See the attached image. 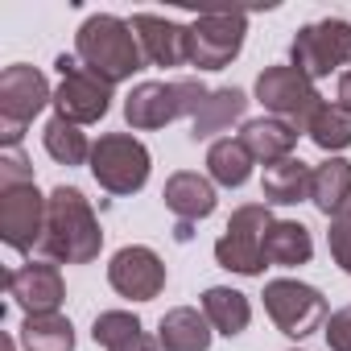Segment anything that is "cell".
<instances>
[{"label":"cell","instance_id":"cell-25","mask_svg":"<svg viewBox=\"0 0 351 351\" xmlns=\"http://www.w3.org/2000/svg\"><path fill=\"white\" fill-rule=\"evenodd\" d=\"M207 169H211V178L219 182V186H244L248 178H252V153L240 145V141H232V136H223V141H215L211 149H207Z\"/></svg>","mask_w":351,"mask_h":351},{"label":"cell","instance_id":"cell-27","mask_svg":"<svg viewBox=\"0 0 351 351\" xmlns=\"http://www.w3.org/2000/svg\"><path fill=\"white\" fill-rule=\"evenodd\" d=\"M306 136L322 149V153H339L351 145V112L339 108V104H322L306 128Z\"/></svg>","mask_w":351,"mask_h":351},{"label":"cell","instance_id":"cell-31","mask_svg":"<svg viewBox=\"0 0 351 351\" xmlns=\"http://www.w3.org/2000/svg\"><path fill=\"white\" fill-rule=\"evenodd\" d=\"M326 347L330 351H351V306H343L326 318Z\"/></svg>","mask_w":351,"mask_h":351},{"label":"cell","instance_id":"cell-11","mask_svg":"<svg viewBox=\"0 0 351 351\" xmlns=\"http://www.w3.org/2000/svg\"><path fill=\"white\" fill-rule=\"evenodd\" d=\"M46 215H50V199H42V191L34 182L0 186V240H5L13 252L42 248Z\"/></svg>","mask_w":351,"mask_h":351},{"label":"cell","instance_id":"cell-22","mask_svg":"<svg viewBox=\"0 0 351 351\" xmlns=\"http://www.w3.org/2000/svg\"><path fill=\"white\" fill-rule=\"evenodd\" d=\"M310 256H314L310 228L298 223V219H273V228L265 232V261L281 265V269H293V265H306Z\"/></svg>","mask_w":351,"mask_h":351},{"label":"cell","instance_id":"cell-33","mask_svg":"<svg viewBox=\"0 0 351 351\" xmlns=\"http://www.w3.org/2000/svg\"><path fill=\"white\" fill-rule=\"evenodd\" d=\"M339 108H347V112H351V71H347V75H339Z\"/></svg>","mask_w":351,"mask_h":351},{"label":"cell","instance_id":"cell-2","mask_svg":"<svg viewBox=\"0 0 351 351\" xmlns=\"http://www.w3.org/2000/svg\"><path fill=\"white\" fill-rule=\"evenodd\" d=\"M75 58L91 75H99L104 83H112V87L149 66L145 50H141V42L132 34V25L120 21V17H112V13H91L79 25V34H75Z\"/></svg>","mask_w":351,"mask_h":351},{"label":"cell","instance_id":"cell-9","mask_svg":"<svg viewBox=\"0 0 351 351\" xmlns=\"http://www.w3.org/2000/svg\"><path fill=\"white\" fill-rule=\"evenodd\" d=\"M261 298H265V310H269L273 326L281 335H289V339H306L326 322V298L306 281L277 277V281L265 285Z\"/></svg>","mask_w":351,"mask_h":351},{"label":"cell","instance_id":"cell-14","mask_svg":"<svg viewBox=\"0 0 351 351\" xmlns=\"http://www.w3.org/2000/svg\"><path fill=\"white\" fill-rule=\"evenodd\" d=\"M9 298L29 314H58L62 298H66V285H62V273L58 265H21L9 273Z\"/></svg>","mask_w":351,"mask_h":351},{"label":"cell","instance_id":"cell-21","mask_svg":"<svg viewBox=\"0 0 351 351\" xmlns=\"http://www.w3.org/2000/svg\"><path fill=\"white\" fill-rule=\"evenodd\" d=\"M244 112H248V95H244L240 87H219V91H211L207 104H203V112H199L195 124H191V141H211L215 132H228L236 120H244Z\"/></svg>","mask_w":351,"mask_h":351},{"label":"cell","instance_id":"cell-29","mask_svg":"<svg viewBox=\"0 0 351 351\" xmlns=\"http://www.w3.org/2000/svg\"><path fill=\"white\" fill-rule=\"evenodd\" d=\"M326 244H330V256H335V265H339V269L351 277V211H347V215H339V219H330Z\"/></svg>","mask_w":351,"mask_h":351},{"label":"cell","instance_id":"cell-3","mask_svg":"<svg viewBox=\"0 0 351 351\" xmlns=\"http://www.w3.org/2000/svg\"><path fill=\"white\" fill-rule=\"evenodd\" d=\"M207 87L203 79H173V83H136L132 95L124 99V120L141 132L149 128H165L178 116H199L207 104Z\"/></svg>","mask_w":351,"mask_h":351},{"label":"cell","instance_id":"cell-23","mask_svg":"<svg viewBox=\"0 0 351 351\" xmlns=\"http://www.w3.org/2000/svg\"><path fill=\"white\" fill-rule=\"evenodd\" d=\"M203 314H207L211 330H219V335H228V339L244 335L248 322H252L248 298H244L240 289H228V285H211V289L203 293Z\"/></svg>","mask_w":351,"mask_h":351},{"label":"cell","instance_id":"cell-10","mask_svg":"<svg viewBox=\"0 0 351 351\" xmlns=\"http://www.w3.org/2000/svg\"><path fill=\"white\" fill-rule=\"evenodd\" d=\"M351 62V25L339 17L302 25L289 46V66H298L306 79H322Z\"/></svg>","mask_w":351,"mask_h":351},{"label":"cell","instance_id":"cell-18","mask_svg":"<svg viewBox=\"0 0 351 351\" xmlns=\"http://www.w3.org/2000/svg\"><path fill=\"white\" fill-rule=\"evenodd\" d=\"M161 351H207L211 347V322L195 306H173L157 322Z\"/></svg>","mask_w":351,"mask_h":351},{"label":"cell","instance_id":"cell-24","mask_svg":"<svg viewBox=\"0 0 351 351\" xmlns=\"http://www.w3.org/2000/svg\"><path fill=\"white\" fill-rule=\"evenodd\" d=\"M25 351H75V326L62 314H29L21 326Z\"/></svg>","mask_w":351,"mask_h":351},{"label":"cell","instance_id":"cell-28","mask_svg":"<svg viewBox=\"0 0 351 351\" xmlns=\"http://www.w3.org/2000/svg\"><path fill=\"white\" fill-rule=\"evenodd\" d=\"M145 326H141V318L132 314V310H104L95 322H91V339L99 343V347H120L124 339H132V335H141Z\"/></svg>","mask_w":351,"mask_h":351},{"label":"cell","instance_id":"cell-34","mask_svg":"<svg viewBox=\"0 0 351 351\" xmlns=\"http://www.w3.org/2000/svg\"><path fill=\"white\" fill-rule=\"evenodd\" d=\"M0 347H5V351H17V347H13V339H9V335H5V339H0Z\"/></svg>","mask_w":351,"mask_h":351},{"label":"cell","instance_id":"cell-13","mask_svg":"<svg viewBox=\"0 0 351 351\" xmlns=\"http://www.w3.org/2000/svg\"><path fill=\"white\" fill-rule=\"evenodd\" d=\"M54 116H62V120H71V124H95V120H104L108 116V108H112V83H104L99 75H91L83 62L75 66V71H66L62 75V83H58V91H54Z\"/></svg>","mask_w":351,"mask_h":351},{"label":"cell","instance_id":"cell-30","mask_svg":"<svg viewBox=\"0 0 351 351\" xmlns=\"http://www.w3.org/2000/svg\"><path fill=\"white\" fill-rule=\"evenodd\" d=\"M21 182H34V165L17 149H5L0 153V186H21Z\"/></svg>","mask_w":351,"mask_h":351},{"label":"cell","instance_id":"cell-8","mask_svg":"<svg viewBox=\"0 0 351 351\" xmlns=\"http://www.w3.org/2000/svg\"><path fill=\"white\" fill-rule=\"evenodd\" d=\"M244 13H203L186 25V62L199 71H223L244 50Z\"/></svg>","mask_w":351,"mask_h":351},{"label":"cell","instance_id":"cell-19","mask_svg":"<svg viewBox=\"0 0 351 351\" xmlns=\"http://www.w3.org/2000/svg\"><path fill=\"white\" fill-rule=\"evenodd\" d=\"M310 203H314L322 215H330V219L347 215V207H351V161H343V157H326L322 165H314V178H310Z\"/></svg>","mask_w":351,"mask_h":351},{"label":"cell","instance_id":"cell-32","mask_svg":"<svg viewBox=\"0 0 351 351\" xmlns=\"http://www.w3.org/2000/svg\"><path fill=\"white\" fill-rule=\"evenodd\" d=\"M112 351H161V343H157V339H149V335L141 330V335L124 339V343H120V347H112Z\"/></svg>","mask_w":351,"mask_h":351},{"label":"cell","instance_id":"cell-5","mask_svg":"<svg viewBox=\"0 0 351 351\" xmlns=\"http://www.w3.org/2000/svg\"><path fill=\"white\" fill-rule=\"evenodd\" d=\"M54 104L50 95V83L38 66H9L5 75H0V141H5V149H17L21 136H25V124L46 108Z\"/></svg>","mask_w":351,"mask_h":351},{"label":"cell","instance_id":"cell-6","mask_svg":"<svg viewBox=\"0 0 351 351\" xmlns=\"http://www.w3.org/2000/svg\"><path fill=\"white\" fill-rule=\"evenodd\" d=\"M149 149L128 132H108L91 145V178L108 195H136L149 182Z\"/></svg>","mask_w":351,"mask_h":351},{"label":"cell","instance_id":"cell-1","mask_svg":"<svg viewBox=\"0 0 351 351\" xmlns=\"http://www.w3.org/2000/svg\"><path fill=\"white\" fill-rule=\"evenodd\" d=\"M104 248V228L83 199L79 186H54L50 191V215L42 236V256L54 265H91Z\"/></svg>","mask_w":351,"mask_h":351},{"label":"cell","instance_id":"cell-4","mask_svg":"<svg viewBox=\"0 0 351 351\" xmlns=\"http://www.w3.org/2000/svg\"><path fill=\"white\" fill-rule=\"evenodd\" d=\"M273 228V211L269 203H244L232 211L223 236L215 240V261L228 273L240 277H261L265 273V232Z\"/></svg>","mask_w":351,"mask_h":351},{"label":"cell","instance_id":"cell-7","mask_svg":"<svg viewBox=\"0 0 351 351\" xmlns=\"http://www.w3.org/2000/svg\"><path fill=\"white\" fill-rule=\"evenodd\" d=\"M256 99L285 124H293L298 132L310 128L314 112L322 108V95L314 87V79H306L298 66H265L256 79Z\"/></svg>","mask_w":351,"mask_h":351},{"label":"cell","instance_id":"cell-16","mask_svg":"<svg viewBox=\"0 0 351 351\" xmlns=\"http://www.w3.org/2000/svg\"><path fill=\"white\" fill-rule=\"evenodd\" d=\"M165 207L178 215V223H199L215 211V186L203 178V173H191V169H178L165 178V191H161Z\"/></svg>","mask_w":351,"mask_h":351},{"label":"cell","instance_id":"cell-20","mask_svg":"<svg viewBox=\"0 0 351 351\" xmlns=\"http://www.w3.org/2000/svg\"><path fill=\"white\" fill-rule=\"evenodd\" d=\"M310 178H314V169H310L302 157H285V161L265 165L261 195H265V203H273V207H293V203L310 199Z\"/></svg>","mask_w":351,"mask_h":351},{"label":"cell","instance_id":"cell-17","mask_svg":"<svg viewBox=\"0 0 351 351\" xmlns=\"http://www.w3.org/2000/svg\"><path fill=\"white\" fill-rule=\"evenodd\" d=\"M298 136H302V132H298L293 124H285V120H277V116H261V120H244V128H240L236 141L252 153V161L273 165V161L293 157Z\"/></svg>","mask_w":351,"mask_h":351},{"label":"cell","instance_id":"cell-35","mask_svg":"<svg viewBox=\"0 0 351 351\" xmlns=\"http://www.w3.org/2000/svg\"><path fill=\"white\" fill-rule=\"evenodd\" d=\"M347 211H351V207H347Z\"/></svg>","mask_w":351,"mask_h":351},{"label":"cell","instance_id":"cell-15","mask_svg":"<svg viewBox=\"0 0 351 351\" xmlns=\"http://www.w3.org/2000/svg\"><path fill=\"white\" fill-rule=\"evenodd\" d=\"M128 25H132L141 50H145L149 66H182L186 62V29L182 25L153 17V13H136Z\"/></svg>","mask_w":351,"mask_h":351},{"label":"cell","instance_id":"cell-12","mask_svg":"<svg viewBox=\"0 0 351 351\" xmlns=\"http://www.w3.org/2000/svg\"><path fill=\"white\" fill-rule=\"evenodd\" d=\"M108 285L120 293V298H132V302H153L161 289H165V265L153 248L145 244H128L112 256L108 265Z\"/></svg>","mask_w":351,"mask_h":351},{"label":"cell","instance_id":"cell-26","mask_svg":"<svg viewBox=\"0 0 351 351\" xmlns=\"http://www.w3.org/2000/svg\"><path fill=\"white\" fill-rule=\"evenodd\" d=\"M42 141H46V153L58 161V165H83L91 161V145H87V132H79V124L54 116L46 128H42Z\"/></svg>","mask_w":351,"mask_h":351}]
</instances>
